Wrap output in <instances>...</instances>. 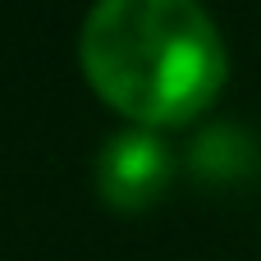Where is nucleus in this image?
<instances>
[{"label": "nucleus", "instance_id": "1", "mask_svg": "<svg viewBox=\"0 0 261 261\" xmlns=\"http://www.w3.org/2000/svg\"><path fill=\"white\" fill-rule=\"evenodd\" d=\"M78 60L96 96L151 133L197 119L229 73L225 37L193 0L92 5L78 28Z\"/></svg>", "mask_w": 261, "mask_h": 261}, {"label": "nucleus", "instance_id": "2", "mask_svg": "<svg viewBox=\"0 0 261 261\" xmlns=\"http://www.w3.org/2000/svg\"><path fill=\"white\" fill-rule=\"evenodd\" d=\"M170 179H174V156L151 128H124L96 156V188L115 211L151 206L170 188Z\"/></svg>", "mask_w": 261, "mask_h": 261}, {"label": "nucleus", "instance_id": "3", "mask_svg": "<svg viewBox=\"0 0 261 261\" xmlns=\"http://www.w3.org/2000/svg\"><path fill=\"white\" fill-rule=\"evenodd\" d=\"M193 170L202 174V179H211V184H239V179H248L252 170H257V142L243 133V128H234V124H216V128H206L197 142H193Z\"/></svg>", "mask_w": 261, "mask_h": 261}]
</instances>
